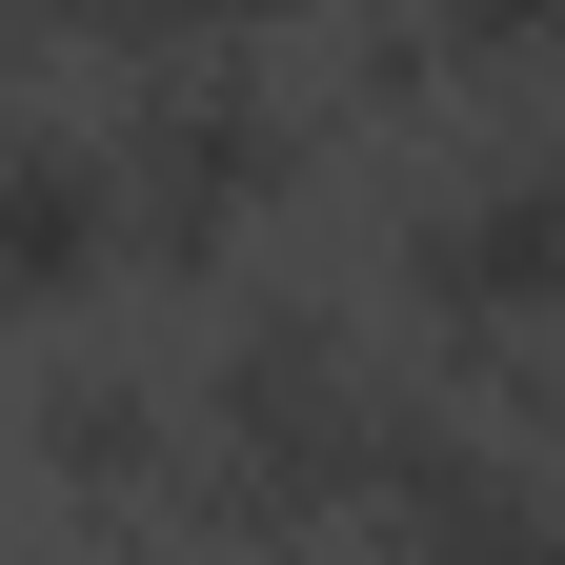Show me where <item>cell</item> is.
I'll return each mask as SVG.
<instances>
[{
    "mask_svg": "<svg viewBox=\"0 0 565 565\" xmlns=\"http://www.w3.org/2000/svg\"><path fill=\"white\" fill-rule=\"evenodd\" d=\"M102 141V202H121V263L202 282L282 182H303V82H282L263 41H141L121 102L82 121Z\"/></svg>",
    "mask_w": 565,
    "mask_h": 565,
    "instance_id": "7a4b0ae2",
    "label": "cell"
},
{
    "mask_svg": "<svg viewBox=\"0 0 565 565\" xmlns=\"http://www.w3.org/2000/svg\"><path fill=\"white\" fill-rule=\"evenodd\" d=\"M21 484L61 525H162V484H182V404L141 343H41V384H21Z\"/></svg>",
    "mask_w": 565,
    "mask_h": 565,
    "instance_id": "5b68a950",
    "label": "cell"
},
{
    "mask_svg": "<svg viewBox=\"0 0 565 565\" xmlns=\"http://www.w3.org/2000/svg\"><path fill=\"white\" fill-rule=\"evenodd\" d=\"M162 404H182V484L162 505L223 525V545H303V525H364V465L404 424V364L343 303H223L162 364Z\"/></svg>",
    "mask_w": 565,
    "mask_h": 565,
    "instance_id": "6da1fadb",
    "label": "cell"
},
{
    "mask_svg": "<svg viewBox=\"0 0 565 565\" xmlns=\"http://www.w3.org/2000/svg\"><path fill=\"white\" fill-rule=\"evenodd\" d=\"M404 303H424V343H445V384H424V404H465V424H525V404H545V323H565V162H545L525 121L465 141V182L404 202Z\"/></svg>",
    "mask_w": 565,
    "mask_h": 565,
    "instance_id": "3957f363",
    "label": "cell"
},
{
    "mask_svg": "<svg viewBox=\"0 0 565 565\" xmlns=\"http://www.w3.org/2000/svg\"><path fill=\"white\" fill-rule=\"evenodd\" d=\"M121 282V202H102V141L61 102H0V303L21 323H82Z\"/></svg>",
    "mask_w": 565,
    "mask_h": 565,
    "instance_id": "8992f818",
    "label": "cell"
},
{
    "mask_svg": "<svg viewBox=\"0 0 565 565\" xmlns=\"http://www.w3.org/2000/svg\"><path fill=\"white\" fill-rule=\"evenodd\" d=\"M364 565H565V545H545V465H525V424H465V404L404 384L384 465H364Z\"/></svg>",
    "mask_w": 565,
    "mask_h": 565,
    "instance_id": "277c9868",
    "label": "cell"
}]
</instances>
